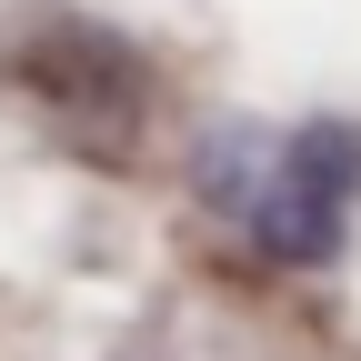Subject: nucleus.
<instances>
[{"instance_id":"obj_1","label":"nucleus","mask_w":361,"mask_h":361,"mask_svg":"<svg viewBox=\"0 0 361 361\" xmlns=\"http://www.w3.org/2000/svg\"><path fill=\"white\" fill-rule=\"evenodd\" d=\"M0 80L40 111V130H61V141L90 151V161H130L141 111H151V71H141V51H130L121 30H101V20L51 11V0H40V20L11 30Z\"/></svg>"},{"instance_id":"obj_2","label":"nucleus","mask_w":361,"mask_h":361,"mask_svg":"<svg viewBox=\"0 0 361 361\" xmlns=\"http://www.w3.org/2000/svg\"><path fill=\"white\" fill-rule=\"evenodd\" d=\"M351 201H361V121L311 111V121L281 130L261 201L241 211V241H251L261 261L322 271V261H341V241H351Z\"/></svg>"}]
</instances>
